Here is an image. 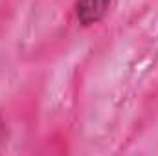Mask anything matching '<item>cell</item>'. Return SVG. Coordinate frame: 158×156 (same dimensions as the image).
<instances>
[{
    "instance_id": "cell-1",
    "label": "cell",
    "mask_w": 158,
    "mask_h": 156,
    "mask_svg": "<svg viewBox=\"0 0 158 156\" xmlns=\"http://www.w3.org/2000/svg\"><path fill=\"white\" fill-rule=\"evenodd\" d=\"M110 2L112 0H76L74 9H76L77 22L83 26H90V24L99 22L107 15Z\"/></svg>"
},
{
    "instance_id": "cell-2",
    "label": "cell",
    "mask_w": 158,
    "mask_h": 156,
    "mask_svg": "<svg viewBox=\"0 0 158 156\" xmlns=\"http://www.w3.org/2000/svg\"><path fill=\"white\" fill-rule=\"evenodd\" d=\"M4 140H6V123H4V119L0 117V145L4 143Z\"/></svg>"
}]
</instances>
